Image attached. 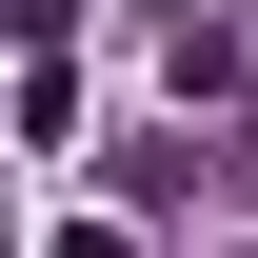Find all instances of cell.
<instances>
[{"label":"cell","instance_id":"cell-1","mask_svg":"<svg viewBox=\"0 0 258 258\" xmlns=\"http://www.w3.org/2000/svg\"><path fill=\"white\" fill-rule=\"evenodd\" d=\"M60 258H119V238H99V219H80V238H60Z\"/></svg>","mask_w":258,"mask_h":258}]
</instances>
